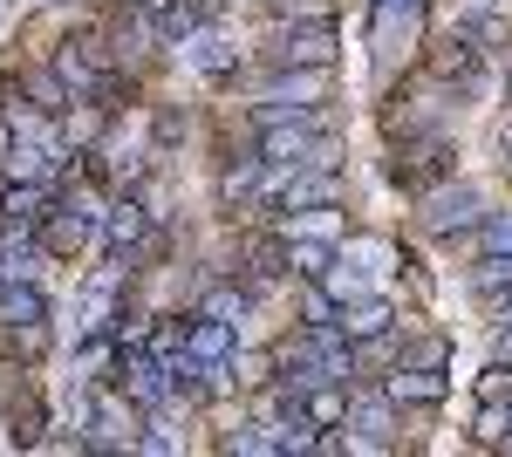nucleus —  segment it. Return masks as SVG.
Instances as JSON below:
<instances>
[{"instance_id": "nucleus-1", "label": "nucleus", "mask_w": 512, "mask_h": 457, "mask_svg": "<svg viewBox=\"0 0 512 457\" xmlns=\"http://www.w3.org/2000/svg\"><path fill=\"white\" fill-rule=\"evenodd\" d=\"M321 151V130H315V116L301 110V116H287V123H267L260 130V157L267 164H287V171H308Z\"/></svg>"}, {"instance_id": "nucleus-15", "label": "nucleus", "mask_w": 512, "mask_h": 457, "mask_svg": "<svg viewBox=\"0 0 512 457\" xmlns=\"http://www.w3.org/2000/svg\"><path fill=\"white\" fill-rule=\"evenodd\" d=\"M465 287H472L478 301H499V294H512V253H485V260L465 273Z\"/></svg>"}, {"instance_id": "nucleus-6", "label": "nucleus", "mask_w": 512, "mask_h": 457, "mask_svg": "<svg viewBox=\"0 0 512 457\" xmlns=\"http://www.w3.org/2000/svg\"><path fill=\"white\" fill-rule=\"evenodd\" d=\"M444 137H417V144H403V151L390 157V178L396 185H410V191H424L431 178H444Z\"/></svg>"}, {"instance_id": "nucleus-24", "label": "nucleus", "mask_w": 512, "mask_h": 457, "mask_svg": "<svg viewBox=\"0 0 512 457\" xmlns=\"http://www.w3.org/2000/svg\"><path fill=\"white\" fill-rule=\"evenodd\" d=\"M478 239H485L492 253H512V212H485V219H478Z\"/></svg>"}, {"instance_id": "nucleus-17", "label": "nucleus", "mask_w": 512, "mask_h": 457, "mask_svg": "<svg viewBox=\"0 0 512 457\" xmlns=\"http://www.w3.org/2000/svg\"><path fill=\"white\" fill-rule=\"evenodd\" d=\"M21 89L35 96V110H41V116H62V110H69V96H76V89L55 76V69H28V76H21Z\"/></svg>"}, {"instance_id": "nucleus-21", "label": "nucleus", "mask_w": 512, "mask_h": 457, "mask_svg": "<svg viewBox=\"0 0 512 457\" xmlns=\"http://www.w3.org/2000/svg\"><path fill=\"white\" fill-rule=\"evenodd\" d=\"M321 287H328V301H355V294H369V280H362L355 267H342V260L328 267V280H321Z\"/></svg>"}, {"instance_id": "nucleus-29", "label": "nucleus", "mask_w": 512, "mask_h": 457, "mask_svg": "<svg viewBox=\"0 0 512 457\" xmlns=\"http://www.w3.org/2000/svg\"><path fill=\"white\" fill-rule=\"evenodd\" d=\"M499 164H506V171H512V123H506V130H499Z\"/></svg>"}, {"instance_id": "nucleus-27", "label": "nucleus", "mask_w": 512, "mask_h": 457, "mask_svg": "<svg viewBox=\"0 0 512 457\" xmlns=\"http://www.w3.org/2000/svg\"><path fill=\"white\" fill-rule=\"evenodd\" d=\"M342 410H349V403H335V396L308 389V417H315V423H342Z\"/></svg>"}, {"instance_id": "nucleus-4", "label": "nucleus", "mask_w": 512, "mask_h": 457, "mask_svg": "<svg viewBox=\"0 0 512 457\" xmlns=\"http://www.w3.org/2000/svg\"><path fill=\"white\" fill-rule=\"evenodd\" d=\"M342 423H349V430H362L355 444H369V451H390V444H396V403H390V389H383V396H349Z\"/></svg>"}, {"instance_id": "nucleus-22", "label": "nucleus", "mask_w": 512, "mask_h": 457, "mask_svg": "<svg viewBox=\"0 0 512 457\" xmlns=\"http://www.w3.org/2000/svg\"><path fill=\"white\" fill-rule=\"evenodd\" d=\"M506 430H512V403H485L478 410V444H506Z\"/></svg>"}, {"instance_id": "nucleus-28", "label": "nucleus", "mask_w": 512, "mask_h": 457, "mask_svg": "<svg viewBox=\"0 0 512 457\" xmlns=\"http://www.w3.org/2000/svg\"><path fill=\"white\" fill-rule=\"evenodd\" d=\"M417 362H424V369H444V362H451V342H444V335L417 342Z\"/></svg>"}, {"instance_id": "nucleus-19", "label": "nucleus", "mask_w": 512, "mask_h": 457, "mask_svg": "<svg viewBox=\"0 0 512 457\" xmlns=\"http://www.w3.org/2000/svg\"><path fill=\"white\" fill-rule=\"evenodd\" d=\"M260 171H267V157H239V164H226V171H219V198H226V205L246 198V191L260 185Z\"/></svg>"}, {"instance_id": "nucleus-11", "label": "nucleus", "mask_w": 512, "mask_h": 457, "mask_svg": "<svg viewBox=\"0 0 512 457\" xmlns=\"http://www.w3.org/2000/svg\"><path fill=\"white\" fill-rule=\"evenodd\" d=\"M431 69H437V76H444V82H478V41L465 35V28H451V35L437 41Z\"/></svg>"}, {"instance_id": "nucleus-14", "label": "nucleus", "mask_w": 512, "mask_h": 457, "mask_svg": "<svg viewBox=\"0 0 512 457\" xmlns=\"http://www.w3.org/2000/svg\"><path fill=\"white\" fill-rule=\"evenodd\" d=\"M41 321H48V301H41V287L14 280V287L0 294V328H41Z\"/></svg>"}, {"instance_id": "nucleus-33", "label": "nucleus", "mask_w": 512, "mask_h": 457, "mask_svg": "<svg viewBox=\"0 0 512 457\" xmlns=\"http://www.w3.org/2000/svg\"><path fill=\"white\" fill-rule=\"evenodd\" d=\"M506 96H512V76H506Z\"/></svg>"}, {"instance_id": "nucleus-32", "label": "nucleus", "mask_w": 512, "mask_h": 457, "mask_svg": "<svg viewBox=\"0 0 512 457\" xmlns=\"http://www.w3.org/2000/svg\"><path fill=\"white\" fill-rule=\"evenodd\" d=\"M499 321H512V294H499Z\"/></svg>"}, {"instance_id": "nucleus-10", "label": "nucleus", "mask_w": 512, "mask_h": 457, "mask_svg": "<svg viewBox=\"0 0 512 457\" xmlns=\"http://www.w3.org/2000/svg\"><path fill=\"white\" fill-rule=\"evenodd\" d=\"M233 321H219V314H205V307H198L192 314V335H185V355H198V362H226V355H233Z\"/></svg>"}, {"instance_id": "nucleus-5", "label": "nucleus", "mask_w": 512, "mask_h": 457, "mask_svg": "<svg viewBox=\"0 0 512 457\" xmlns=\"http://www.w3.org/2000/svg\"><path fill=\"white\" fill-rule=\"evenodd\" d=\"M89 232H96V212L55 205V212L41 219V253H55V260H76L82 246H89Z\"/></svg>"}, {"instance_id": "nucleus-31", "label": "nucleus", "mask_w": 512, "mask_h": 457, "mask_svg": "<svg viewBox=\"0 0 512 457\" xmlns=\"http://www.w3.org/2000/svg\"><path fill=\"white\" fill-rule=\"evenodd\" d=\"M499 355H506V362H512V321H506V335H499Z\"/></svg>"}, {"instance_id": "nucleus-23", "label": "nucleus", "mask_w": 512, "mask_h": 457, "mask_svg": "<svg viewBox=\"0 0 512 457\" xmlns=\"http://www.w3.org/2000/svg\"><path fill=\"white\" fill-rule=\"evenodd\" d=\"M478 403H512V369L506 362H492V369L478 376Z\"/></svg>"}, {"instance_id": "nucleus-8", "label": "nucleus", "mask_w": 512, "mask_h": 457, "mask_svg": "<svg viewBox=\"0 0 512 457\" xmlns=\"http://www.w3.org/2000/svg\"><path fill=\"white\" fill-rule=\"evenodd\" d=\"M335 328L349 335V342H369V335H390L396 328V307L376 301V294H355V301L335 307Z\"/></svg>"}, {"instance_id": "nucleus-30", "label": "nucleus", "mask_w": 512, "mask_h": 457, "mask_svg": "<svg viewBox=\"0 0 512 457\" xmlns=\"http://www.w3.org/2000/svg\"><path fill=\"white\" fill-rule=\"evenodd\" d=\"M7 151H14V130H7V123H0V164H7Z\"/></svg>"}, {"instance_id": "nucleus-9", "label": "nucleus", "mask_w": 512, "mask_h": 457, "mask_svg": "<svg viewBox=\"0 0 512 457\" xmlns=\"http://www.w3.org/2000/svg\"><path fill=\"white\" fill-rule=\"evenodd\" d=\"M335 198H342V178H335V171H321V164L294 171L287 191H280V205H287V212H315V205H335Z\"/></svg>"}, {"instance_id": "nucleus-3", "label": "nucleus", "mask_w": 512, "mask_h": 457, "mask_svg": "<svg viewBox=\"0 0 512 457\" xmlns=\"http://www.w3.org/2000/svg\"><path fill=\"white\" fill-rule=\"evenodd\" d=\"M335 48H342V35H335L328 21H308L301 35L287 28V35L274 41V62H280V69H328V62H335Z\"/></svg>"}, {"instance_id": "nucleus-13", "label": "nucleus", "mask_w": 512, "mask_h": 457, "mask_svg": "<svg viewBox=\"0 0 512 457\" xmlns=\"http://www.w3.org/2000/svg\"><path fill=\"white\" fill-rule=\"evenodd\" d=\"M178 55H185L192 69H205V76H226V69H233V48H226L219 28H192V35L178 41Z\"/></svg>"}, {"instance_id": "nucleus-25", "label": "nucleus", "mask_w": 512, "mask_h": 457, "mask_svg": "<svg viewBox=\"0 0 512 457\" xmlns=\"http://www.w3.org/2000/svg\"><path fill=\"white\" fill-rule=\"evenodd\" d=\"M267 369H274L267 355H239V348H233V369H226V376L246 382V389H260V382H267Z\"/></svg>"}, {"instance_id": "nucleus-12", "label": "nucleus", "mask_w": 512, "mask_h": 457, "mask_svg": "<svg viewBox=\"0 0 512 457\" xmlns=\"http://www.w3.org/2000/svg\"><path fill=\"white\" fill-rule=\"evenodd\" d=\"M110 253H117L123 267H130V253H137V239H144V232H151V212H144V205H137V198H123V205H110Z\"/></svg>"}, {"instance_id": "nucleus-20", "label": "nucleus", "mask_w": 512, "mask_h": 457, "mask_svg": "<svg viewBox=\"0 0 512 457\" xmlns=\"http://www.w3.org/2000/svg\"><path fill=\"white\" fill-rule=\"evenodd\" d=\"M7 430H14V444H35L41 437V403L28 396V389H21V403L7 396Z\"/></svg>"}, {"instance_id": "nucleus-7", "label": "nucleus", "mask_w": 512, "mask_h": 457, "mask_svg": "<svg viewBox=\"0 0 512 457\" xmlns=\"http://www.w3.org/2000/svg\"><path fill=\"white\" fill-rule=\"evenodd\" d=\"M383 389H390L396 410H403V403H424V410H431V403H444V389H451V382H444V369H424V362H396Z\"/></svg>"}, {"instance_id": "nucleus-16", "label": "nucleus", "mask_w": 512, "mask_h": 457, "mask_svg": "<svg viewBox=\"0 0 512 457\" xmlns=\"http://www.w3.org/2000/svg\"><path fill=\"white\" fill-rule=\"evenodd\" d=\"M287 267L301 273V280H328L335 246H328V239H294V232H287Z\"/></svg>"}, {"instance_id": "nucleus-18", "label": "nucleus", "mask_w": 512, "mask_h": 457, "mask_svg": "<svg viewBox=\"0 0 512 457\" xmlns=\"http://www.w3.org/2000/svg\"><path fill=\"white\" fill-rule=\"evenodd\" d=\"M198 307L239 328V321H246V307H253V294H246V287H205V294H198Z\"/></svg>"}, {"instance_id": "nucleus-26", "label": "nucleus", "mask_w": 512, "mask_h": 457, "mask_svg": "<svg viewBox=\"0 0 512 457\" xmlns=\"http://www.w3.org/2000/svg\"><path fill=\"white\" fill-rule=\"evenodd\" d=\"M185 137V110L178 103H158V144H178Z\"/></svg>"}, {"instance_id": "nucleus-2", "label": "nucleus", "mask_w": 512, "mask_h": 457, "mask_svg": "<svg viewBox=\"0 0 512 457\" xmlns=\"http://www.w3.org/2000/svg\"><path fill=\"white\" fill-rule=\"evenodd\" d=\"M424 232H437V239H451V232H478V191L472 185H437V191H424Z\"/></svg>"}]
</instances>
